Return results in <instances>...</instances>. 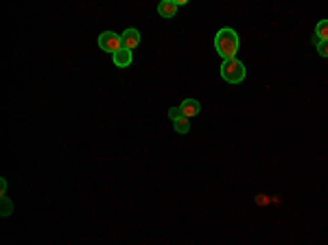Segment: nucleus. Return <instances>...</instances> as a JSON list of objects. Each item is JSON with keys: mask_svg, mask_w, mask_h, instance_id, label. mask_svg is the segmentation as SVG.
Segmentation results:
<instances>
[{"mask_svg": "<svg viewBox=\"0 0 328 245\" xmlns=\"http://www.w3.org/2000/svg\"><path fill=\"white\" fill-rule=\"evenodd\" d=\"M315 48H317V53L322 57H328V42H322V40L315 38Z\"/></svg>", "mask_w": 328, "mask_h": 245, "instance_id": "9d476101", "label": "nucleus"}, {"mask_svg": "<svg viewBox=\"0 0 328 245\" xmlns=\"http://www.w3.org/2000/svg\"><path fill=\"white\" fill-rule=\"evenodd\" d=\"M173 125H175V131L177 133H188V129H191V123H188V118H184V116H182L180 121H175Z\"/></svg>", "mask_w": 328, "mask_h": 245, "instance_id": "1a4fd4ad", "label": "nucleus"}, {"mask_svg": "<svg viewBox=\"0 0 328 245\" xmlns=\"http://www.w3.org/2000/svg\"><path fill=\"white\" fill-rule=\"evenodd\" d=\"M182 116H184V114H182V110H180V107H171V110H169V118H171L173 123H175V121H180Z\"/></svg>", "mask_w": 328, "mask_h": 245, "instance_id": "9b49d317", "label": "nucleus"}, {"mask_svg": "<svg viewBox=\"0 0 328 245\" xmlns=\"http://www.w3.org/2000/svg\"><path fill=\"white\" fill-rule=\"evenodd\" d=\"M99 46H101V50H105V53H112V55H116L118 50L123 48V42H121V35L118 33H114V31H103L99 35Z\"/></svg>", "mask_w": 328, "mask_h": 245, "instance_id": "7ed1b4c3", "label": "nucleus"}, {"mask_svg": "<svg viewBox=\"0 0 328 245\" xmlns=\"http://www.w3.org/2000/svg\"><path fill=\"white\" fill-rule=\"evenodd\" d=\"M177 0H162V3L158 5V13H160V18H166V20H171L175 18V13H177Z\"/></svg>", "mask_w": 328, "mask_h": 245, "instance_id": "423d86ee", "label": "nucleus"}, {"mask_svg": "<svg viewBox=\"0 0 328 245\" xmlns=\"http://www.w3.org/2000/svg\"><path fill=\"white\" fill-rule=\"evenodd\" d=\"M121 42H123V48L134 50L138 44H140V31H138V29H125L121 35Z\"/></svg>", "mask_w": 328, "mask_h": 245, "instance_id": "20e7f679", "label": "nucleus"}, {"mask_svg": "<svg viewBox=\"0 0 328 245\" xmlns=\"http://www.w3.org/2000/svg\"><path fill=\"white\" fill-rule=\"evenodd\" d=\"M112 57H114V64L118 66V68H129L131 59H134V57H131V50H127V48H121L118 53L112 55Z\"/></svg>", "mask_w": 328, "mask_h": 245, "instance_id": "0eeeda50", "label": "nucleus"}, {"mask_svg": "<svg viewBox=\"0 0 328 245\" xmlns=\"http://www.w3.org/2000/svg\"><path fill=\"white\" fill-rule=\"evenodd\" d=\"M180 110H182V114H184V118L191 121L193 116H197L201 112V105H199V101H197V99H184L180 103Z\"/></svg>", "mask_w": 328, "mask_h": 245, "instance_id": "39448f33", "label": "nucleus"}, {"mask_svg": "<svg viewBox=\"0 0 328 245\" xmlns=\"http://www.w3.org/2000/svg\"><path fill=\"white\" fill-rule=\"evenodd\" d=\"M238 44H241L238 35H236L234 29H230V26L221 29V31L215 35V50L223 57V62H225V59H234L236 57Z\"/></svg>", "mask_w": 328, "mask_h": 245, "instance_id": "f257e3e1", "label": "nucleus"}, {"mask_svg": "<svg viewBox=\"0 0 328 245\" xmlns=\"http://www.w3.org/2000/svg\"><path fill=\"white\" fill-rule=\"evenodd\" d=\"M315 38L322 40V42H328V20L317 22V26H315Z\"/></svg>", "mask_w": 328, "mask_h": 245, "instance_id": "6e6552de", "label": "nucleus"}, {"mask_svg": "<svg viewBox=\"0 0 328 245\" xmlns=\"http://www.w3.org/2000/svg\"><path fill=\"white\" fill-rule=\"evenodd\" d=\"M219 72H221L223 81H228V84H241V81L245 79V66L243 62H238V59H225V62L221 64V68H219Z\"/></svg>", "mask_w": 328, "mask_h": 245, "instance_id": "f03ea898", "label": "nucleus"}, {"mask_svg": "<svg viewBox=\"0 0 328 245\" xmlns=\"http://www.w3.org/2000/svg\"><path fill=\"white\" fill-rule=\"evenodd\" d=\"M3 208H5V210H3V214H5V217H7V214L11 212V204H9V199H7L5 195H3Z\"/></svg>", "mask_w": 328, "mask_h": 245, "instance_id": "f8f14e48", "label": "nucleus"}]
</instances>
